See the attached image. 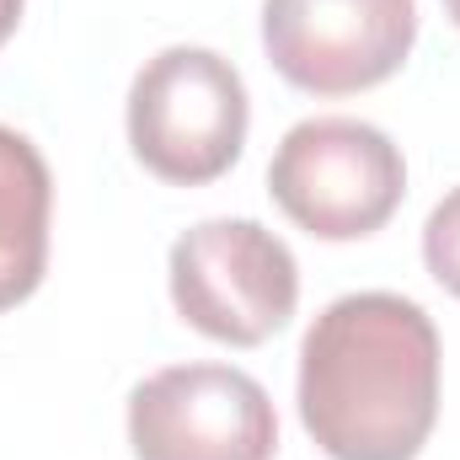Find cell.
Returning <instances> with one entry per match:
<instances>
[{
    "label": "cell",
    "mask_w": 460,
    "mask_h": 460,
    "mask_svg": "<svg viewBox=\"0 0 460 460\" xmlns=\"http://www.w3.org/2000/svg\"><path fill=\"white\" fill-rule=\"evenodd\" d=\"M439 418V332L418 300H332L300 343V423L332 460H412Z\"/></svg>",
    "instance_id": "6da1fadb"
},
{
    "label": "cell",
    "mask_w": 460,
    "mask_h": 460,
    "mask_svg": "<svg viewBox=\"0 0 460 460\" xmlns=\"http://www.w3.org/2000/svg\"><path fill=\"white\" fill-rule=\"evenodd\" d=\"M16 22H22V0H0V43L16 32Z\"/></svg>",
    "instance_id": "9c48e42d"
},
{
    "label": "cell",
    "mask_w": 460,
    "mask_h": 460,
    "mask_svg": "<svg viewBox=\"0 0 460 460\" xmlns=\"http://www.w3.org/2000/svg\"><path fill=\"white\" fill-rule=\"evenodd\" d=\"M54 182L38 145L0 123V311L22 305L49 268Z\"/></svg>",
    "instance_id": "52a82bcc"
},
{
    "label": "cell",
    "mask_w": 460,
    "mask_h": 460,
    "mask_svg": "<svg viewBox=\"0 0 460 460\" xmlns=\"http://www.w3.org/2000/svg\"><path fill=\"white\" fill-rule=\"evenodd\" d=\"M134 460H273L268 391L230 364H172L128 391Z\"/></svg>",
    "instance_id": "5b68a950"
},
{
    "label": "cell",
    "mask_w": 460,
    "mask_h": 460,
    "mask_svg": "<svg viewBox=\"0 0 460 460\" xmlns=\"http://www.w3.org/2000/svg\"><path fill=\"white\" fill-rule=\"evenodd\" d=\"M166 279L177 316L230 348L268 343L300 300L295 252L257 220H204L182 230Z\"/></svg>",
    "instance_id": "277c9868"
},
{
    "label": "cell",
    "mask_w": 460,
    "mask_h": 460,
    "mask_svg": "<svg viewBox=\"0 0 460 460\" xmlns=\"http://www.w3.org/2000/svg\"><path fill=\"white\" fill-rule=\"evenodd\" d=\"M418 43V0H262L273 70L316 97L391 81Z\"/></svg>",
    "instance_id": "8992f818"
},
{
    "label": "cell",
    "mask_w": 460,
    "mask_h": 460,
    "mask_svg": "<svg viewBox=\"0 0 460 460\" xmlns=\"http://www.w3.org/2000/svg\"><path fill=\"white\" fill-rule=\"evenodd\" d=\"M246 81L215 49H161L128 86V145L145 172L177 188L226 177L246 145Z\"/></svg>",
    "instance_id": "7a4b0ae2"
},
{
    "label": "cell",
    "mask_w": 460,
    "mask_h": 460,
    "mask_svg": "<svg viewBox=\"0 0 460 460\" xmlns=\"http://www.w3.org/2000/svg\"><path fill=\"white\" fill-rule=\"evenodd\" d=\"M445 11H450V22L460 27V0H445Z\"/></svg>",
    "instance_id": "30bf717a"
},
{
    "label": "cell",
    "mask_w": 460,
    "mask_h": 460,
    "mask_svg": "<svg viewBox=\"0 0 460 460\" xmlns=\"http://www.w3.org/2000/svg\"><path fill=\"white\" fill-rule=\"evenodd\" d=\"M423 262H429V273L460 300V188L434 204V215L423 226Z\"/></svg>",
    "instance_id": "ba28073f"
},
{
    "label": "cell",
    "mask_w": 460,
    "mask_h": 460,
    "mask_svg": "<svg viewBox=\"0 0 460 460\" xmlns=\"http://www.w3.org/2000/svg\"><path fill=\"white\" fill-rule=\"evenodd\" d=\"M268 193L300 230L322 241H358L396 215L407 193V161L375 123L305 118L279 139Z\"/></svg>",
    "instance_id": "3957f363"
}]
</instances>
